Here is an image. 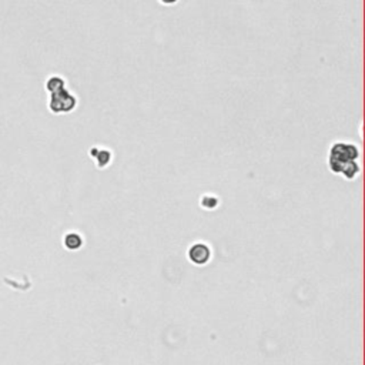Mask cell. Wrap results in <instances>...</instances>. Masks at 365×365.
Segmentation results:
<instances>
[{
    "instance_id": "obj_1",
    "label": "cell",
    "mask_w": 365,
    "mask_h": 365,
    "mask_svg": "<svg viewBox=\"0 0 365 365\" xmlns=\"http://www.w3.org/2000/svg\"><path fill=\"white\" fill-rule=\"evenodd\" d=\"M360 156H361L360 148L355 144L335 142L332 146L329 147V170L334 174H340V176L345 177L347 180H354L361 171V167L358 164Z\"/></svg>"
},
{
    "instance_id": "obj_2",
    "label": "cell",
    "mask_w": 365,
    "mask_h": 365,
    "mask_svg": "<svg viewBox=\"0 0 365 365\" xmlns=\"http://www.w3.org/2000/svg\"><path fill=\"white\" fill-rule=\"evenodd\" d=\"M77 107V97L67 87L49 94V110L53 114H69Z\"/></svg>"
},
{
    "instance_id": "obj_3",
    "label": "cell",
    "mask_w": 365,
    "mask_h": 365,
    "mask_svg": "<svg viewBox=\"0 0 365 365\" xmlns=\"http://www.w3.org/2000/svg\"><path fill=\"white\" fill-rule=\"evenodd\" d=\"M188 257H190V260H191L194 264L203 265V264L208 263V260H210V257H211V251H210V248H208L205 244H200V243H199V244H194V245L190 248Z\"/></svg>"
},
{
    "instance_id": "obj_4",
    "label": "cell",
    "mask_w": 365,
    "mask_h": 365,
    "mask_svg": "<svg viewBox=\"0 0 365 365\" xmlns=\"http://www.w3.org/2000/svg\"><path fill=\"white\" fill-rule=\"evenodd\" d=\"M90 156L94 159L96 164L99 168H104L111 163L113 159V153L110 151L107 147H91Z\"/></svg>"
},
{
    "instance_id": "obj_5",
    "label": "cell",
    "mask_w": 365,
    "mask_h": 365,
    "mask_svg": "<svg viewBox=\"0 0 365 365\" xmlns=\"http://www.w3.org/2000/svg\"><path fill=\"white\" fill-rule=\"evenodd\" d=\"M44 87H46V90H47L49 94H50V93H55V91L61 90V89L66 87V80H64L61 76L53 74V76H50V77L46 80Z\"/></svg>"
},
{
    "instance_id": "obj_6",
    "label": "cell",
    "mask_w": 365,
    "mask_h": 365,
    "mask_svg": "<svg viewBox=\"0 0 365 365\" xmlns=\"http://www.w3.org/2000/svg\"><path fill=\"white\" fill-rule=\"evenodd\" d=\"M63 244H64V247L67 250L74 251V250H79L83 245V238L77 233H69L63 238Z\"/></svg>"
},
{
    "instance_id": "obj_7",
    "label": "cell",
    "mask_w": 365,
    "mask_h": 365,
    "mask_svg": "<svg viewBox=\"0 0 365 365\" xmlns=\"http://www.w3.org/2000/svg\"><path fill=\"white\" fill-rule=\"evenodd\" d=\"M162 4H164V6H174V4H177L180 0H159Z\"/></svg>"
}]
</instances>
